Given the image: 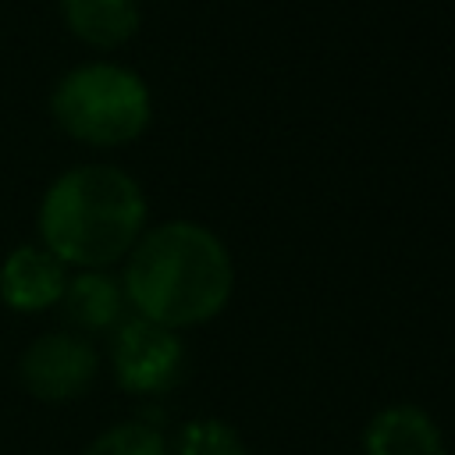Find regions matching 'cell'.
<instances>
[{"label": "cell", "instance_id": "obj_10", "mask_svg": "<svg viewBox=\"0 0 455 455\" xmlns=\"http://www.w3.org/2000/svg\"><path fill=\"white\" fill-rule=\"evenodd\" d=\"M85 455H167L160 434L146 423H121L92 441Z\"/></svg>", "mask_w": 455, "mask_h": 455}, {"label": "cell", "instance_id": "obj_8", "mask_svg": "<svg viewBox=\"0 0 455 455\" xmlns=\"http://www.w3.org/2000/svg\"><path fill=\"white\" fill-rule=\"evenodd\" d=\"M60 4H64L68 25L96 46L124 43L139 25L135 0H60Z\"/></svg>", "mask_w": 455, "mask_h": 455}, {"label": "cell", "instance_id": "obj_4", "mask_svg": "<svg viewBox=\"0 0 455 455\" xmlns=\"http://www.w3.org/2000/svg\"><path fill=\"white\" fill-rule=\"evenodd\" d=\"M96 377V352L78 334H43L21 355V380L36 398L60 402L82 395Z\"/></svg>", "mask_w": 455, "mask_h": 455}, {"label": "cell", "instance_id": "obj_11", "mask_svg": "<svg viewBox=\"0 0 455 455\" xmlns=\"http://www.w3.org/2000/svg\"><path fill=\"white\" fill-rule=\"evenodd\" d=\"M178 455H245V448L231 427L217 419H199L185 427Z\"/></svg>", "mask_w": 455, "mask_h": 455}, {"label": "cell", "instance_id": "obj_9", "mask_svg": "<svg viewBox=\"0 0 455 455\" xmlns=\"http://www.w3.org/2000/svg\"><path fill=\"white\" fill-rule=\"evenodd\" d=\"M64 313L71 323L85 327V331H100L110 327L121 316V288L114 277L107 274H78L64 284Z\"/></svg>", "mask_w": 455, "mask_h": 455}, {"label": "cell", "instance_id": "obj_2", "mask_svg": "<svg viewBox=\"0 0 455 455\" xmlns=\"http://www.w3.org/2000/svg\"><path fill=\"white\" fill-rule=\"evenodd\" d=\"M146 220L135 178L107 164L64 171L43 196L39 231L60 263L103 267L124 256Z\"/></svg>", "mask_w": 455, "mask_h": 455}, {"label": "cell", "instance_id": "obj_5", "mask_svg": "<svg viewBox=\"0 0 455 455\" xmlns=\"http://www.w3.org/2000/svg\"><path fill=\"white\" fill-rule=\"evenodd\" d=\"M114 370L128 391H160L181 370V341L142 316L128 320L114 338Z\"/></svg>", "mask_w": 455, "mask_h": 455}, {"label": "cell", "instance_id": "obj_1", "mask_svg": "<svg viewBox=\"0 0 455 455\" xmlns=\"http://www.w3.org/2000/svg\"><path fill=\"white\" fill-rule=\"evenodd\" d=\"M231 256L220 238L192 220L153 228L132 252L124 288L142 320L160 327L203 323L231 295Z\"/></svg>", "mask_w": 455, "mask_h": 455}, {"label": "cell", "instance_id": "obj_3", "mask_svg": "<svg viewBox=\"0 0 455 455\" xmlns=\"http://www.w3.org/2000/svg\"><path fill=\"white\" fill-rule=\"evenodd\" d=\"M57 121L85 142H128L149 121V92L142 78L117 64H82L53 89Z\"/></svg>", "mask_w": 455, "mask_h": 455}, {"label": "cell", "instance_id": "obj_6", "mask_svg": "<svg viewBox=\"0 0 455 455\" xmlns=\"http://www.w3.org/2000/svg\"><path fill=\"white\" fill-rule=\"evenodd\" d=\"M64 263L46 245H21L0 267V295L14 309H43L64 295Z\"/></svg>", "mask_w": 455, "mask_h": 455}, {"label": "cell", "instance_id": "obj_7", "mask_svg": "<svg viewBox=\"0 0 455 455\" xmlns=\"http://www.w3.org/2000/svg\"><path fill=\"white\" fill-rule=\"evenodd\" d=\"M366 455H444V444L427 412L412 405H395L370 423Z\"/></svg>", "mask_w": 455, "mask_h": 455}]
</instances>
